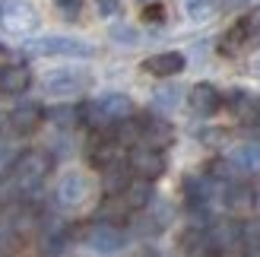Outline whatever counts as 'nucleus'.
Instances as JSON below:
<instances>
[{
    "label": "nucleus",
    "mask_w": 260,
    "mask_h": 257,
    "mask_svg": "<svg viewBox=\"0 0 260 257\" xmlns=\"http://www.w3.org/2000/svg\"><path fill=\"white\" fill-rule=\"evenodd\" d=\"M92 86V76L83 70H54L45 76V89L57 95H70V92H86Z\"/></svg>",
    "instance_id": "obj_8"
},
{
    "label": "nucleus",
    "mask_w": 260,
    "mask_h": 257,
    "mask_svg": "<svg viewBox=\"0 0 260 257\" xmlns=\"http://www.w3.org/2000/svg\"><path fill=\"white\" fill-rule=\"evenodd\" d=\"M187 99H190V108L197 114H203V118L206 114H216L219 108H222V92H219L216 86H210V83H197L190 89Z\"/></svg>",
    "instance_id": "obj_12"
},
{
    "label": "nucleus",
    "mask_w": 260,
    "mask_h": 257,
    "mask_svg": "<svg viewBox=\"0 0 260 257\" xmlns=\"http://www.w3.org/2000/svg\"><path fill=\"white\" fill-rule=\"evenodd\" d=\"M232 169H238L244 175H260V143H244L232 152Z\"/></svg>",
    "instance_id": "obj_18"
},
{
    "label": "nucleus",
    "mask_w": 260,
    "mask_h": 257,
    "mask_svg": "<svg viewBox=\"0 0 260 257\" xmlns=\"http://www.w3.org/2000/svg\"><path fill=\"white\" fill-rule=\"evenodd\" d=\"M114 38H127V45H134V29H118V32H114Z\"/></svg>",
    "instance_id": "obj_30"
},
{
    "label": "nucleus",
    "mask_w": 260,
    "mask_h": 257,
    "mask_svg": "<svg viewBox=\"0 0 260 257\" xmlns=\"http://www.w3.org/2000/svg\"><path fill=\"white\" fill-rule=\"evenodd\" d=\"M124 203L127 210H146L152 203V181H146V178H140V181H130L124 187Z\"/></svg>",
    "instance_id": "obj_19"
},
{
    "label": "nucleus",
    "mask_w": 260,
    "mask_h": 257,
    "mask_svg": "<svg viewBox=\"0 0 260 257\" xmlns=\"http://www.w3.org/2000/svg\"><path fill=\"white\" fill-rule=\"evenodd\" d=\"M0 25L13 35H29L38 29V13L25 0H10V4H0Z\"/></svg>",
    "instance_id": "obj_4"
},
{
    "label": "nucleus",
    "mask_w": 260,
    "mask_h": 257,
    "mask_svg": "<svg viewBox=\"0 0 260 257\" xmlns=\"http://www.w3.org/2000/svg\"><path fill=\"white\" fill-rule=\"evenodd\" d=\"M222 200H225V207L232 210V213H251L254 207H257V190L251 187V184H229L225 187V194H222Z\"/></svg>",
    "instance_id": "obj_16"
},
{
    "label": "nucleus",
    "mask_w": 260,
    "mask_h": 257,
    "mask_svg": "<svg viewBox=\"0 0 260 257\" xmlns=\"http://www.w3.org/2000/svg\"><path fill=\"white\" fill-rule=\"evenodd\" d=\"M127 169L134 172L137 178L155 181V178L165 175V156H162V149L143 143V146H134V149L127 152Z\"/></svg>",
    "instance_id": "obj_5"
},
{
    "label": "nucleus",
    "mask_w": 260,
    "mask_h": 257,
    "mask_svg": "<svg viewBox=\"0 0 260 257\" xmlns=\"http://www.w3.org/2000/svg\"><path fill=\"white\" fill-rule=\"evenodd\" d=\"M54 197H57L60 207H80V203L89 197V181H86V175H80V172L63 175L60 181H57Z\"/></svg>",
    "instance_id": "obj_9"
},
{
    "label": "nucleus",
    "mask_w": 260,
    "mask_h": 257,
    "mask_svg": "<svg viewBox=\"0 0 260 257\" xmlns=\"http://www.w3.org/2000/svg\"><path fill=\"white\" fill-rule=\"evenodd\" d=\"M134 114V102L121 92H111V95H102L95 102H86L80 105V121L89 127V131H111L118 121L130 118Z\"/></svg>",
    "instance_id": "obj_2"
},
{
    "label": "nucleus",
    "mask_w": 260,
    "mask_h": 257,
    "mask_svg": "<svg viewBox=\"0 0 260 257\" xmlns=\"http://www.w3.org/2000/svg\"><path fill=\"white\" fill-rule=\"evenodd\" d=\"M155 102H159V105H165V108L178 105V89H159V95H155Z\"/></svg>",
    "instance_id": "obj_25"
},
{
    "label": "nucleus",
    "mask_w": 260,
    "mask_h": 257,
    "mask_svg": "<svg viewBox=\"0 0 260 257\" xmlns=\"http://www.w3.org/2000/svg\"><path fill=\"white\" fill-rule=\"evenodd\" d=\"M203 140H210V146H219V140H225V134L222 131H206Z\"/></svg>",
    "instance_id": "obj_29"
},
{
    "label": "nucleus",
    "mask_w": 260,
    "mask_h": 257,
    "mask_svg": "<svg viewBox=\"0 0 260 257\" xmlns=\"http://www.w3.org/2000/svg\"><path fill=\"white\" fill-rule=\"evenodd\" d=\"M51 172V156L48 152H38V149H29L13 162L10 169V181H7V190L10 197H19V194H32V190L42 187V181Z\"/></svg>",
    "instance_id": "obj_1"
},
{
    "label": "nucleus",
    "mask_w": 260,
    "mask_h": 257,
    "mask_svg": "<svg viewBox=\"0 0 260 257\" xmlns=\"http://www.w3.org/2000/svg\"><path fill=\"white\" fill-rule=\"evenodd\" d=\"M137 127H140V140L146 146H155V149H165L168 143L175 140V127L168 124L159 114H140L137 118Z\"/></svg>",
    "instance_id": "obj_7"
},
{
    "label": "nucleus",
    "mask_w": 260,
    "mask_h": 257,
    "mask_svg": "<svg viewBox=\"0 0 260 257\" xmlns=\"http://www.w3.org/2000/svg\"><path fill=\"white\" fill-rule=\"evenodd\" d=\"M10 162H13V152H10V146H7V143H0V172H4Z\"/></svg>",
    "instance_id": "obj_28"
},
{
    "label": "nucleus",
    "mask_w": 260,
    "mask_h": 257,
    "mask_svg": "<svg viewBox=\"0 0 260 257\" xmlns=\"http://www.w3.org/2000/svg\"><path fill=\"white\" fill-rule=\"evenodd\" d=\"M184 7L190 19H210L216 10V0H184Z\"/></svg>",
    "instance_id": "obj_23"
},
{
    "label": "nucleus",
    "mask_w": 260,
    "mask_h": 257,
    "mask_svg": "<svg viewBox=\"0 0 260 257\" xmlns=\"http://www.w3.org/2000/svg\"><path fill=\"white\" fill-rule=\"evenodd\" d=\"M86 156H89V162H92V169H108L111 162H121V159H124V156H121V143H118L111 134L105 137V131H102L99 140H92V143H89Z\"/></svg>",
    "instance_id": "obj_10"
},
{
    "label": "nucleus",
    "mask_w": 260,
    "mask_h": 257,
    "mask_svg": "<svg viewBox=\"0 0 260 257\" xmlns=\"http://www.w3.org/2000/svg\"><path fill=\"white\" fill-rule=\"evenodd\" d=\"M29 86H32L29 67L13 63V67H4V70H0V92H4V95H22Z\"/></svg>",
    "instance_id": "obj_15"
},
{
    "label": "nucleus",
    "mask_w": 260,
    "mask_h": 257,
    "mask_svg": "<svg viewBox=\"0 0 260 257\" xmlns=\"http://www.w3.org/2000/svg\"><path fill=\"white\" fill-rule=\"evenodd\" d=\"M181 248H184L187 257H219L206 229H190V232H184L181 235Z\"/></svg>",
    "instance_id": "obj_17"
},
{
    "label": "nucleus",
    "mask_w": 260,
    "mask_h": 257,
    "mask_svg": "<svg viewBox=\"0 0 260 257\" xmlns=\"http://www.w3.org/2000/svg\"><path fill=\"white\" fill-rule=\"evenodd\" d=\"M140 4H152V0H140Z\"/></svg>",
    "instance_id": "obj_31"
},
{
    "label": "nucleus",
    "mask_w": 260,
    "mask_h": 257,
    "mask_svg": "<svg viewBox=\"0 0 260 257\" xmlns=\"http://www.w3.org/2000/svg\"><path fill=\"white\" fill-rule=\"evenodd\" d=\"M143 16H146V22H162V19H165V10H162V7H146V13H143Z\"/></svg>",
    "instance_id": "obj_27"
},
{
    "label": "nucleus",
    "mask_w": 260,
    "mask_h": 257,
    "mask_svg": "<svg viewBox=\"0 0 260 257\" xmlns=\"http://www.w3.org/2000/svg\"><path fill=\"white\" fill-rule=\"evenodd\" d=\"M251 38V25H248V19H241V22H235L232 29L222 35V45H219V51L222 54H229V57H235L238 51L244 48V42Z\"/></svg>",
    "instance_id": "obj_21"
},
{
    "label": "nucleus",
    "mask_w": 260,
    "mask_h": 257,
    "mask_svg": "<svg viewBox=\"0 0 260 257\" xmlns=\"http://www.w3.org/2000/svg\"><path fill=\"white\" fill-rule=\"evenodd\" d=\"M130 184V169L121 162H111L108 169H102V187H105V194H124V187Z\"/></svg>",
    "instance_id": "obj_20"
},
{
    "label": "nucleus",
    "mask_w": 260,
    "mask_h": 257,
    "mask_svg": "<svg viewBox=\"0 0 260 257\" xmlns=\"http://www.w3.org/2000/svg\"><path fill=\"white\" fill-rule=\"evenodd\" d=\"M38 121H42V108H38V105H19V108H13V111L7 114V127H10L16 137L35 134Z\"/></svg>",
    "instance_id": "obj_13"
},
{
    "label": "nucleus",
    "mask_w": 260,
    "mask_h": 257,
    "mask_svg": "<svg viewBox=\"0 0 260 257\" xmlns=\"http://www.w3.org/2000/svg\"><path fill=\"white\" fill-rule=\"evenodd\" d=\"M86 245L99 251V254H114V251H121L127 245V235H124V229H118L114 222H105V219H99L86 229Z\"/></svg>",
    "instance_id": "obj_6"
},
{
    "label": "nucleus",
    "mask_w": 260,
    "mask_h": 257,
    "mask_svg": "<svg viewBox=\"0 0 260 257\" xmlns=\"http://www.w3.org/2000/svg\"><path fill=\"white\" fill-rule=\"evenodd\" d=\"M184 54H178V51H165V54H152L143 60V70L152 73V76H175L184 70Z\"/></svg>",
    "instance_id": "obj_14"
},
{
    "label": "nucleus",
    "mask_w": 260,
    "mask_h": 257,
    "mask_svg": "<svg viewBox=\"0 0 260 257\" xmlns=\"http://www.w3.org/2000/svg\"><path fill=\"white\" fill-rule=\"evenodd\" d=\"M45 114H48V121L57 124V127H76L80 124V105H54Z\"/></svg>",
    "instance_id": "obj_22"
},
{
    "label": "nucleus",
    "mask_w": 260,
    "mask_h": 257,
    "mask_svg": "<svg viewBox=\"0 0 260 257\" xmlns=\"http://www.w3.org/2000/svg\"><path fill=\"white\" fill-rule=\"evenodd\" d=\"M206 232H210V241H213L216 254H232L241 245V222H235V219H222L213 229H206Z\"/></svg>",
    "instance_id": "obj_11"
},
{
    "label": "nucleus",
    "mask_w": 260,
    "mask_h": 257,
    "mask_svg": "<svg viewBox=\"0 0 260 257\" xmlns=\"http://www.w3.org/2000/svg\"><path fill=\"white\" fill-rule=\"evenodd\" d=\"M54 7L63 19H76L80 16V10H83V0H54Z\"/></svg>",
    "instance_id": "obj_24"
},
{
    "label": "nucleus",
    "mask_w": 260,
    "mask_h": 257,
    "mask_svg": "<svg viewBox=\"0 0 260 257\" xmlns=\"http://www.w3.org/2000/svg\"><path fill=\"white\" fill-rule=\"evenodd\" d=\"M29 51L42 57H92V45L76 42V38H63V35L35 38V42H29Z\"/></svg>",
    "instance_id": "obj_3"
},
{
    "label": "nucleus",
    "mask_w": 260,
    "mask_h": 257,
    "mask_svg": "<svg viewBox=\"0 0 260 257\" xmlns=\"http://www.w3.org/2000/svg\"><path fill=\"white\" fill-rule=\"evenodd\" d=\"M121 7H118V0H99V13L102 16H114Z\"/></svg>",
    "instance_id": "obj_26"
}]
</instances>
